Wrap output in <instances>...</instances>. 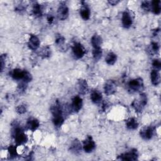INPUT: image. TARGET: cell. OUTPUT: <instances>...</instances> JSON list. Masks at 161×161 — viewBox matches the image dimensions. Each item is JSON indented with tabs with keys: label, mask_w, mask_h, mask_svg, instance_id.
Wrapping results in <instances>:
<instances>
[{
	"label": "cell",
	"mask_w": 161,
	"mask_h": 161,
	"mask_svg": "<svg viewBox=\"0 0 161 161\" xmlns=\"http://www.w3.org/2000/svg\"><path fill=\"white\" fill-rule=\"evenodd\" d=\"M51 113L53 116V123L55 127H60L64 121L63 116V110L61 104L58 100H57L55 103L51 106Z\"/></svg>",
	"instance_id": "obj_1"
},
{
	"label": "cell",
	"mask_w": 161,
	"mask_h": 161,
	"mask_svg": "<svg viewBox=\"0 0 161 161\" xmlns=\"http://www.w3.org/2000/svg\"><path fill=\"white\" fill-rule=\"evenodd\" d=\"M11 135L14 138L16 145L19 146L28 141V137L24 133L23 130L19 126L17 123L13 126V128L11 131Z\"/></svg>",
	"instance_id": "obj_2"
},
{
	"label": "cell",
	"mask_w": 161,
	"mask_h": 161,
	"mask_svg": "<svg viewBox=\"0 0 161 161\" xmlns=\"http://www.w3.org/2000/svg\"><path fill=\"white\" fill-rule=\"evenodd\" d=\"M147 103V97L145 93L140 94V100H134L131 103V106L135 109V111L137 113H140L142 111L143 108L146 106Z\"/></svg>",
	"instance_id": "obj_3"
},
{
	"label": "cell",
	"mask_w": 161,
	"mask_h": 161,
	"mask_svg": "<svg viewBox=\"0 0 161 161\" xmlns=\"http://www.w3.org/2000/svg\"><path fill=\"white\" fill-rule=\"evenodd\" d=\"M138 157V153L136 149L133 148L130 152L122 153L119 155L117 158L121 160H129L133 161L136 160Z\"/></svg>",
	"instance_id": "obj_4"
},
{
	"label": "cell",
	"mask_w": 161,
	"mask_h": 161,
	"mask_svg": "<svg viewBox=\"0 0 161 161\" xmlns=\"http://www.w3.org/2000/svg\"><path fill=\"white\" fill-rule=\"evenodd\" d=\"M128 87L133 92H140L143 89V82L142 78L138 77L131 80L128 82Z\"/></svg>",
	"instance_id": "obj_5"
},
{
	"label": "cell",
	"mask_w": 161,
	"mask_h": 161,
	"mask_svg": "<svg viewBox=\"0 0 161 161\" xmlns=\"http://www.w3.org/2000/svg\"><path fill=\"white\" fill-rule=\"evenodd\" d=\"M72 49L74 57L77 59L83 57L86 53V48L82 45L81 43L78 42H76L74 44V45L72 47Z\"/></svg>",
	"instance_id": "obj_6"
},
{
	"label": "cell",
	"mask_w": 161,
	"mask_h": 161,
	"mask_svg": "<svg viewBox=\"0 0 161 161\" xmlns=\"http://www.w3.org/2000/svg\"><path fill=\"white\" fill-rule=\"evenodd\" d=\"M155 128V126L152 125L143 128L140 131V136L145 140H150L153 135Z\"/></svg>",
	"instance_id": "obj_7"
},
{
	"label": "cell",
	"mask_w": 161,
	"mask_h": 161,
	"mask_svg": "<svg viewBox=\"0 0 161 161\" xmlns=\"http://www.w3.org/2000/svg\"><path fill=\"white\" fill-rule=\"evenodd\" d=\"M96 147V144L91 136H87L83 142V149L86 153L92 152Z\"/></svg>",
	"instance_id": "obj_8"
},
{
	"label": "cell",
	"mask_w": 161,
	"mask_h": 161,
	"mask_svg": "<svg viewBox=\"0 0 161 161\" xmlns=\"http://www.w3.org/2000/svg\"><path fill=\"white\" fill-rule=\"evenodd\" d=\"M104 91L106 95L114 94L116 91V84L113 80H107L104 86Z\"/></svg>",
	"instance_id": "obj_9"
},
{
	"label": "cell",
	"mask_w": 161,
	"mask_h": 161,
	"mask_svg": "<svg viewBox=\"0 0 161 161\" xmlns=\"http://www.w3.org/2000/svg\"><path fill=\"white\" fill-rule=\"evenodd\" d=\"M69 11L67 6L64 3H60L57 9V15L59 19L62 21L66 19L69 16Z\"/></svg>",
	"instance_id": "obj_10"
},
{
	"label": "cell",
	"mask_w": 161,
	"mask_h": 161,
	"mask_svg": "<svg viewBox=\"0 0 161 161\" xmlns=\"http://www.w3.org/2000/svg\"><path fill=\"white\" fill-rule=\"evenodd\" d=\"M121 22L123 27L125 28H129L131 26L133 23V18L129 11L126 10L123 13Z\"/></svg>",
	"instance_id": "obj_11"
},
{
	"label": "cell",
	"mask_w": 161,
	"mask_h": 161,
	"mask_svg": "<svg viewBox=\"0 0 161 161\" xmlns=\"http://www.w3.org/2000/svg\"><path fill=\"white\" fill-rule=\"evenodd\" d=\"M82 107V99L79 96H74L72 99L71 109L75 112H79Z\"/></svg>",
	"instance_id": "obj_12"
},
{
	"label": "cell",
	"mask_w": 161,
	"mask_h": 161,
	"mask_svg": "<svg viewBox=\"0 0 161 161\" xmlns=\"http://www.w3.org/2000/svg\"><path fill=\"white\" fill-rule=\"evenodd\" d=\"M40 44L39 38L35 35H30L29 41L28 42V47L31 50H36L38 48Z\"/></svg>",
	"instance_id": "obj_13"
},
{
	"label": "cell",
	"mask_w": 161,
	"mask_h": 161,
	"mask_svg": "<svg viewBox=\"0 0 161 161\" xmlns=\"http://www.w3.org/2000/svg\"><path fill=\"white\" fill-rule=\"evenodd\" d=\"M40 126L39 121L35 118H29L26 122V127L32 131H35Z\"/></svg>",
	"instance_id": "obj_14"
},
{
	"label": "cell",
	"mask_w": 161,
	"mask_h": 161,
	"mask_svg": "<svg viewBox=\"0 0 161 161\" xmlns=\"http://www.w3.org/2000/svg\"><path fill=\"white\" fill-rule=\"evenodd\" d=\"M77 91L80 94H85L88 91V84L85 79H80L77 84Z\"/></svg>",
	"instance_id": "obj_15"
},
{
	"label": "cell",
	"mask_w": 161,
	"mask_h": 161,
	"mask_svg": "<svg viewBox=\"0 0 161 161\" xmlns=\"http://www.w3.org/2000/svg\"><path fill=\"white\" fill-rule=\"evenodd\" d=\"M82 149V145L80 141L77 139H74L69 148L70 152L74 154H78L80 153Z\"/></svg>",
	"instance_id": "obj_16"
},
{
	"label": "cell",
	"mask_w": 161,
	"mask_h": 161,
	"mask_svg": "<svg viewBox=\"0 0 161 161\" xmlns=\"http://www.w3.org/2000/svg\"><path fill=\"white\" fill-rule=\"evenodd\" d=\"M82 3H83V6L80 10V15L84 20H88L90 18L91 14L90 9L89 8L88 6L86 4V3L82 1Z\"/></svg>",
	"instance_id": "obj_17"
},
{
	"label": "cell",
	"mask_w": 161,
	"mask_h": 161,
	"mask_svg": "<svg viewBox=\"0 0 161 161\" xmlns=\"http://www.w3.org/2000/svg\"><path fill=\"white\" fill-rule=\"evenodd\" d=\"M25 70H22L20 69H15L13 70V71L11 73V76L13 77V79L20 80L23 79L25 77Z\"/></svg>",
	"instance_id": "obj_18"
},
{
	"label": "cell",
	"mask_w": 161,
	"mask_h": 161,
	"mask_svg": "<svg viewBox=\"0 0 161 161\" xmlns=\"http://www.w3.org/2000/svg\"><path fill=\"white\" fill-rule=\"evenodd\" d=\"M151 82L153 86H157L160 82V75L159 71L155 69L152 70L150 73Z\"/></svg>",
	"instance_id": "obj_19"
},
{
	"label": "cell",
	"mask_w": 161,
	"mask_h": 161,
	"mask_svg": "<svg viewBox=\"0 0 161 161\" xmlns=\"http://www.w3.org/2000/svg\"><path fill=\"white\" fill-rule=\"evenodd\" d=\"M91 42L93 47V48H100L103 43L102 38L99 35L96 33L92 36Z\"/></svg>",
	"instance_id": "obj_20"
},
{
	"label": "cell",
	"mask_w": 161,
	"mask_h": 161,
	"mask_svg": "<svg viewBox=\"0 0 161 161\" xmlns=\"http://www.w3.org/2000/svg\"><path fill=\"white\" fill-rule=\"evenodd\" d=\"M103 96L101 93L97 90H94L91 94V99L93 103L98 104L102 101Z\"/></svg>",
	"instance_id": "obj_21"
},
{
	"label": "cell",
	"mask_w": 161,
	"mask_h": 161,
	"mask_svg": "<svg viewBox=\"0 0 161 161\" xmlns=\"http://www.w3.org/2000/svg\"><path fill=\"white\" fill-rule=\"evenodd\" d=\"M160 1L154 0L150 2L151 3V11L156 15L160 13L161 7H160Z\"/></svg>",
	"instance_id": "obj_22"
},
{
	"label": "cell",
	"mask_w": 161,
	"mask_h": 161,
	"mask_svg": "<svg viewBox=\"0 0 161 161\" xmlns=\"http://www.w3.org/2000/svg\"><path fill=\"white\" fill-rule=\"evenodd\" d=\"M126 126L129 130H135L138 126V123L135 118H130L126 120Z\"/></svg>",
	"instance_id": "obj_23"
},
{
	"label": "cell",
	"mask_w": 161,
	"mask_h": 161,
	"mask_svg": "<svg viewBox=\"0 0 161 161\" xmlns=\"http://www.w3.org/2000/svg\"><path fill=\"white\" fill-rule=\"evenodd\" d=\"M116 60H117V56H116V55L114 52H109L107 54V55H106V58H105V61H106V62L108 65H114V63L116 62Z\"/></svg>",
	"instance_id": "obj_24"
},
{
	"label": "cell",
	"mask_w": 161,
	"mask_h": 161,
	"mask_svg": "<svg viewBox=\"0 0 161 161\" xmlns=\"http://www.w3.org/2000/svg\"><path fill=\"white\" fill-rule=\"evenodd\" d=\"M39 55L42 58H48L51 55V49L49 46H45L43 47L38 53Z\"/></svg>",
	"instance_id": "obj_25"
},
{
	"label": "cell",
	"mask_w": 161,
	"mask_h": 161,
	"mask_svg": "<svg viewBox=\"0 0 161 161\" xmlns=\"http://www.w3.org/2000/svg\"><path fill=\"white\" fill-rule=\"evenodd\" d=\"M33 14L36 17H40L42 15V8L41 5L37 3H35L33 6L32 9Z\"/></svg>",
	"instance_id": "obj_26"
},
{
	"label": "cell",
	"mask_w": 161,
	"mask_h": 161,
	"mask_svg": "<svg viewBox=\"0 0 161 161\" xmlns=\"http://www.w3.org/2000/svg\"><path fill=\"white\" fill-rule=\"evenodd\" d=\"M148 53L151 55H154L157 53V52L159 51V45L156 42H152L150 44V45L148 48Z\"/></svg>",
	"instance_id": "obj_27"
},
{
	"label": "cell",
	"mask_w": 161,
	"mask_h": 161,
	"mask_svg": "<svg viewBox=\"0 0 161 161\" xmlns=\"http://www.w3.org/2000/svg\"><path fill=\"white\" fill-rule=\"evenodd\" d=\"M16 145H10L8 148V154H9V157L11 159L14 158L15 157H16L18 156V153H17V150H16Z\"/></svg>",
	"instance_id": "obj_28"
},
{
	"label": "cell",
	"mask_w": 161,
	"mask_h": 161,
	"mask_svg": "<svg viewBox=\"0 0 161 161\" xmlns=\"http://www.w3.org/2000/svg\"><path fill=\"white\" fill-rule=\"evenodd\" d=\"M103 51L101 48H93L92 50V56L95 61H98L102 57Z\"/></svg>",
	"instance_id": "obj_29"
},
{
	"label": "cell",
	"mask_w": 161,
	"mask_h": 161,
	"mask_svg": "<svg viewBox=\"0 0 161 161\" xmlns=\"http://www.w3.org/2000/svg\"><path fill=\"white\" fill-rule=\"evenodd\" d=\"M55 43L58 47H62L65 43V38L60 35H57L55 38Z\"/></svg>",
	"instance_id": "obj_30"
},
{
	"label": "cell",
	"mask_w": 161,
	"mask_h": 161,
	"mask_svg": "<svg viewBox=\"0 0 161 161\" xmlns=\"http://www.w3.org/2000/svg\"><path fill=\"white\" fill-rule=\"evenodd\" d=\"M27 108H26V106L25 104H21L18 106L16 108V111L19 114H24L26 112Z\"/></svg>",
	"instance_id": "obj_31"
},
{
	"label": "cell",
	"mask_w": 161,
	"mask_h": 161,
	"mask_svg": "<svg viewBox=\"0 0 161 161\" xmlns=\"http://www.w3.org/2000/svg\"><path fill=\"white\" fill-rule=\"evenodd\" d=\"M141 7L145 11H150L151 10V3L150 1H144L142 3Z\"/></svg>",
	"instance_id": "obj_32"
},
{
	"label": "cell",
	"mask_w": 161,
	"mask_h": 161,
	"mask_svg": "<svg viewBox=\"0 0 161 161\" xmlns=\"http://www.w3.org/2000/svg\"><path fill=\"white\" fill-rule=\"evenodd\" d=\"M152 66L155 70L159 71L161 69V62L159 59H154L152 62Z\"/></svg>",
	"instance_id": "obj_33"
},
{
	"label": "cell",
	"mask_w": 161,
	"mask_h": 161,
	"mask_svg": "<svg viewBox=\"0 0 161 161\" xmlns=\"http://www.w3.org/2000/svg\"><path fill=\"white\" fill-rule=\"evenodd\" d=\"M32 80V76H31V74L28 72L27 70H25V77L23 79V82H25V83H28L29 82L31 81Z\"/></svg>",
	"instance_id": "obj_34"
},
{
	"label": "cell",
	"mask_w": 161,
	"mask_h": 161,
	"mask_svg": "<svg viewBox=\"0 0 161 161\" xmlns=\"http://www.w3.org/2000/svg\"><path fill=\"white\" fill-rule=\"evenodd\" d=\"M6 54H3V55H1V58H0V60H1V72H3L4 67L5 65V62L4 61H5V59H6Z\"/></svg>",
	"instance_id": "obj_35"
},
{
	"label": "cell",
	"mask_w": 161,
	"mask_h": 161,
	"mask_svg": "<svg viewBox=\"0 0 161 161\" xmlns=\"http://www.w3.org/2000/svg\"><path fill=\"white\" fill-rule=\"evenodd\" d=\"M26 83H25L24 82H23L20 84H19V86L18 87V89L20 92L25 91L26 90Z\"/></svg>",
	"instance_id": "obj_36"
},
{
	"label": "cell",
	"mask_w": 161,
	"mask_h": 161,
	"mask_svg": "<svg viewBox=\"0 0 161 161\" xmlns=\"http://www.w3.org/2000/svg\"><path fill=\"white\" fill-rule=\"evenodd\" d=\"M108 2L109 4L112 5V6H115L118 3H119V1H118V0H111V1H108Z\"/></svg>",
	"instance_id": "obj_37"
},
{
	"label": "cell",
	"mask_w": 161,
	"mask_h": 161,
	"mask_svg": "<svg viewBox=\"0 0 161 161\" xmlns=\"http://www.w3.org/2000/svg\"><path fill=\"white\" fill-rule=\"evenodd\" d=\"M53 20H54V17H53V16H52V15L48 16V17H47V21H48V22L50 24H51V23L53 21Z\"/></svg>",
	"instance_id": "obj_38"
}]
</instances>
